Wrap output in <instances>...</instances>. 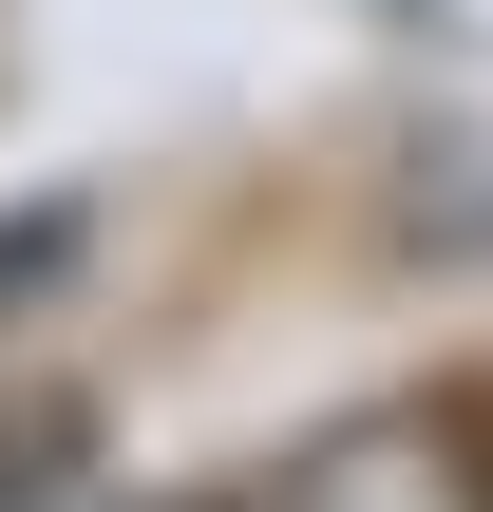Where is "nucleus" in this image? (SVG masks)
I'll use <instances>...</instances> for the list:
<instances>
[{
  "instance_id": "f257e3e1",
  "label": "nucleus",
  "mask_w": 493,
  "mask_h": 512,
  "mask_svg": "<svg viewBox=\"0 0 493 512\" xmlns=\"http://www.w3.org/2000/svg\"><path fill=\"white\" fill-rule=\"evenodd\" d=\"M285 512H361V494H285Z\"/></svg>"
}]
</instances>
